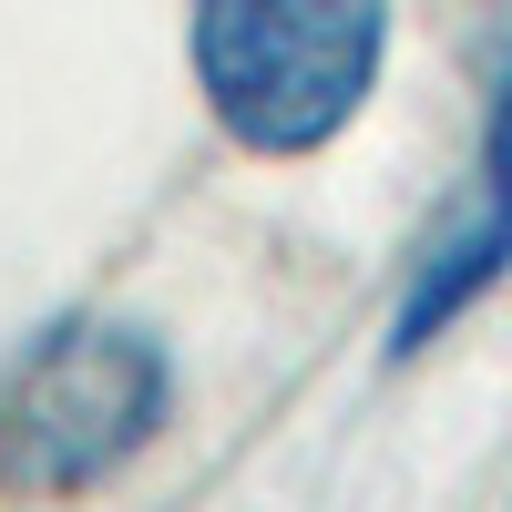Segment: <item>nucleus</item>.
<instances>
[{"instance_id":"nucleus-1","label":"nucleus","mask_w":512,"mask_h":512,"mask_svg":"<svg viewBox=\"0 0 512 512\" xmlns=\"http://www.w3.org/2000/svg\"><path fill=\"white\" fill-rule=\"evenodd\" d=\"M185 52L246 154H318L379 82L390 0H185Z\"/></svg>"},{"instance_id":"nucleus-2","label":"nucleus","mask_w":512,"mask_h":512,"mask_svg":"<svg viewBox=\"0 0 512 512\" xmlns=\"http://www.w3.org/2000/svg\"><path fill=\"white\" fill-rule=\"evenodd\" d=\"M175 359L123 318H72L0 369V492H93L164 431Z\"/></svg>"},{"instance_id":"nucleus-3","label":"nucleus","mask_w":512,"mask_h":512,"mask_svg":"<svg viewBox=\"0 0 512 512\" xmlns=\"http://www.w3.org/2000/svg\"><path fill=\"white\" fill-rule=\"evenodd\" d=\"M512 267V52H502V82H492V134H482V185L472 205L420 246V277L400 297V338L390 349H431V338L472 308V297Z\"/></svg>"}]
</instances>
